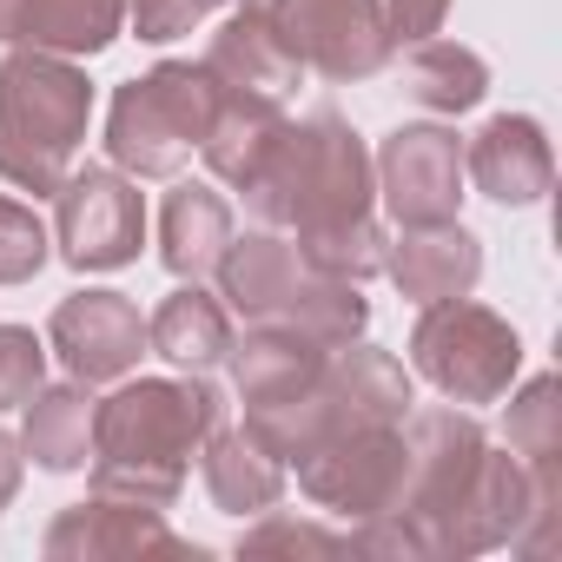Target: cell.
<instances>
[{"label": "cell", "instance_id": "cell-1", "mask_svg": "<svg viewBox=\"0 0 562 562\" xmlns=\"http://www.w3.org/2000/svg\"><path fill=\"white\" fill-rule=\"evenodd\" d=\"M238 192L265 225L325 232V225H345V218L371 212V153L331 113H318L305 126L271 120L251 166L238 172Z\"/></svg>", "mask_w": 562, "mask_h": 562}, {"label": "cell", "instance_id": "cell-2", "mask_svg": "<svg viewBox=\"0 0 562 562\" xmlns=\"http://www.w3.org/2000/svg\"><path fill=\"white\" fill-rule=\"evenodd\" d=\"M218 424L212 384H126L113 404L93 411L100 450V496H126L139 509H166L179 496L186 457Z\"/></svg>", "mask_w": 562, "mask_h": 562}, {"label": "cell", "instance_id": "cell-3", "mask_svg": "<svg viewBox=\"0 0 562 562\" xmlns=\"http://www.w3.org/2000/svg\"><path fill=\"white\" fill-rule=\"evenodd\" d=\"M411 404V378L397 358L384 351H351L338 364H318L305 391L278 397V404H251L245 417V437L265 443L271 457H305L331 437H351V430H378V424H397Z\"/></svg>", "mask_w": 562, "mask_h": 562}, {"label": "cell", "instance_id": "cell-4", "mask_svg": "<svg viewBox=\"0 0 562 562\" xmlns=\"http://www.w3.org/2000/svg\"><path fill=\"white\" fill-rule=\"evenodd\" d=\"M87 113L93 93L60 54H14L0 67V179L54 199L67 179V153L87 133Z\"/></svg>", "mask_w": 562, "mask_h": 562}, {"label": "cell", "instance_id": "cell-5", "mask_svg": "<svg viewBox=\"0 0 562 562\" xmlns=\"http://www.w3.org/2000/svg\"><path fill=\"white\" fill-rule=\"evenodd\" d=\"M225 93L205 67H186V60H166L153 67L146 80L120 87L113 100V120H106V146L126 172L139 179H172L212 133Z\"/></svg>", "mask_w": 562, "mask_h": 562}, {"label": "cell", "instance_id": "cell-6", "mask_svg": "<svg viewBox=\"0 0 562 562\" xmlns=\"http://www.w3.org/2000/svg\"><path fill=\"white\" fill-rule=\"evenodd\" d=\"M411 351H417V371H424L443 397H457V404H496V397L509 391L516 364H522L516 331H509L496 312L470 305V299L424 305V325H417Z\"/></svg>", "mask_w": 562, "mask_h": 562}, {"label": "cell", "instance_id": "cell-7", "mask_svg": "<svg viewBox=\"0 0 562 562\" xmlns=\"http://www.w3.org/2000/svg\"><path fill=\"white\" fill-rule=\"evenodd\" d=\"M245 14L271 21V34L325 80H364L391 54L378 0H245Z\"/></svg>", "mask_w": 562, "mask_h": 562}, {"label": "cell", "instance_id": "cell-8", "mask_svg": "<svg viewBox=\"0 0 562 562\" xmlns=\"http://www.w3.org/2000/svg\"><path fill=\"white\" fill-rule=\"evenodd\" d=\"M60 251L80 271H120L126 258H139L146 238V199L139 186H126L106 166H87L74 179H60Z\"/></svg>", "mask_w": 562, "mask_h": 562}, {"label": "cell", "instance_id": "cell-9", "mask_svg": "<svg viewBox=\"0 0 562 562\" xmlns=\"http://www.w3.org/2000/svg\"><path fill=\"white\" fill-rule=\"evenodd\" d=\"M378 179L397 225H443L457 218V199H463V146L443 126H404L384 139Z\"/></svg>", "mask_w": 562, "mask_h": 562}, {"label": "cell", "instance_id": "cell-10", "mask_svg": "<svg viewBox=\"0 0 562 562\" xmlns=\"http://www.w3.org/2000/svg\"><path fill=\"white\" fill-rule=\"evenodd\" d=\"M139 345H146V325L120 292H74L54 312V351L67 358V371L80 384L126 378L139 364Z\"/></svg>", "mask_w": 562, "mask_h": 562}, {"label": "cell", "instance_id": "cell-11", "mask_svg": "<svg viewBox=\"0 0 562 562\" xmlns=\"http://www.w3.org/2000/svg\"><path fill=\"white\" fill-rule=\"evenodd\" d=\"M205 74L218 80V93L225 100H245V106H278L292 87H299V74H305V60L271 34V21H258V14H238L218 41H212V54H205Z\"/></svg>", "mask_w": 562, "mask_h": 562}, {"label": "cell", "instance_id": "cell-12", "mask_svg": "<svg viewBox=\"0 0 562 562\" xmlns=\"http://www.w3.org/2000/svg\"><path fill=\"white\" fill-rule=\"evenodd\" d=\"M218 285L232 299V312H245L251 325H278L285 305L299 299V285L312 278V265L299 258V245L271 238V232H251V238H232L218 251Z\"/></svg>", "mask_w": 562, "mask_h": 562}, {"label": "cell", "instance_id": "cell-13", "mask_svg": "<svg viewBox=\"0 0 562 562\" xmlns=\"http://www.w3.org/2000/svg\"><path fill=\"white\" fill-rule=\"evenodd\" d=\"M463 172H470L490 199H503V205H536V199L549 192V179H555V153H549V139H542L536 120L496 113V120L476 133V146L463 153Z\"/></svg>", "mask_w": 562, "mask_h": 562}, {"label": "cell", "instance_id": "cell-14", "mask_svg": "<svg viewBox=\"0 0 562 562\" xmlns=\"http://www.w3.org/2000/svg\"><path fill=\"white\" fill-rule=\"evenodd\" d=\"M384 271L404 285V299L443 305V299H470L476 271H483V251H476V238L457 218H443V225H404V245L384 251Z\"/></svg>", "mask_w": 562, "mask_h": 562}, {"label": "cell", "instance_id": "cell-15", "mask_svg": "<svg viewBox=\"0 0 562 562\" xmlns=\"http://www.w3.org/2000/svg\"><path fill=\"white\" fill-rule=\"evenodd\" d=\"M126 21V0H0V41L34 54H100Z\"/></svg>", "mask_w": 562, "mask_h": 562}, {"label": "cell", "instance_id": "cell-16", "mask_svg": "<svg viewBox=\"0 0 562 562\" xmlns=\"http://www.w3.org/2000/svg\"><path fill=\"white\" fill-rule=\"evenodd\" d=\"M225 245H232V205L212 186H179L159 212V258L179 278H205Z\"/></svg>", "mask_w": 562, "mask_h": 562}, {"label": "cell", "instance_id": "cell-17", "mask_svg": "<svg viewBox=\"0 0 562 562\" xmlns=\"http://www.w3.org/2000/svg\"><path fill=\"white\" fill-rule=\"evenodd\" d=\"M318 351H325V345H312V338L292 331V325H258V331L232 351V371H238L245 404H278V397L305 391L312 371L325 364Z\"/></svg>", "mask_w": 562, "mask_h": 562}, {"label": "cell", "instance_id": "cell-18", "mask_svg": "<svg viewBox=\"0 0 562 562\" xmlns=\"http://www.w3.org/2000/svg\"><path fill=\"white\" fill-rule=\"evenodd\" d=\"M146 345H153L159 358L186 364V371H205V364H218V358L232 351V318H225L218 299H205V292L186 285V292H172V299L153 312Z\"/></svg>", "mask_w": 562, "mask_h": 562}, {"label": "cell", "instance_id": "cell-19", "mask_svg": "<svg viewBox=\"0 0 562 562\" xmlns=\"http://www.w3.org/2000/svg\"><path fill=\"white\" fill-rule=\"evenodd\" d=\"M47 549L54 555H67V549H87V555H113V549H179L139 503H120V496H100L93 509L80 503L54 536H47Z\"/></svg>", "mask_w": 562, "mask_h": 562}, {"label": "cell", "instance_id": "cell-20", "mask_svg": "<svg viewBox=\"0 0 562 562\" xmlns=\"http://www.w3.org/2000/svg\"><path fill=\"white\" fill-rule=\"evenodd\" d=\"M27 450L47 470H80L93 457V397L60 384V391H34L27 397Z\"/></svg>", "mask_w": 562, "mask_h": 562}, {"label": "cell", "instance_id": "cell-21", "mask_svg": "<svg viewBox=\"0 0 562 562\" xmlns=\"http://www.w3.org/2000/svg\"><path fill=\"white\" fill-rule=\"evenodd\" d=\"M205 483H212V496H218V509H271L278 503V457L265 450V443H251L245 430L238 437H218L212 443V457H205Z\"/></svg>", "mask_w": 562, "mask_h": 562}, {"label": "cell", "instance_id": "cell-22", "mask_svg": "<svg viewBox=\"0 0 562 562\" xmlns=\"http://www.w3.org/2000/svg\"><path fill=\"white\" fill-rule=\"evenodd\" d=\"M483 87H490V67L457 41H424L411 60V100H424L430 113H470Z\"/></svg>", "mask_w": 562, "mask_h": 562}, {"label": "cell", "instance_id": "cell-23", "mask_svg": "<svg viewBox=\"0 0 562 562\" xmlns=\"http://www.w3.org/2000/svg\"><path fill=\"white\" fill-rule=\"evenodd\" d=\"M299 258L318 278H345V285H358V278L384 271V238H378L371 218H345V225H325V232H299Z\"/></svg>", "mask_w": 562, "mask_h": 562}, {"label": "cell", "instance_id": "cell-24", "mask_svg": "<svg viewBox=\"0 0 562 562\" xmlns=\"http://www.w3.org/2000/svg\"><path fill=\"white\" fill-rule=\"evenodd\" d=\"M509 450L529 463H555L562 450V404H555V378H536L516 404H509Z\"/></svg>", "mask_w": 562, "mask_h": 562}, {"label": "cell", "instance_id": "cell-25", "mask_svg": "<svg viewBox=\"0 0 562 562\" xmlns=\"http://www.w3.org/2000/svg\"><path fill=\"white\" fill-rule=\"evenodd\" d=\"M47 265V232L27 205L0 199V285H27V278Z\"/></svg>", "mask_w": 562, "mask_h": 562}, {"label": "cell", "instance_id": "cell-26", "mask_svg": "<svg viewBox=\"0 0 562 562\" xmlns=\"http://www.w3.org/2000/svg\"><path fill=\"white\" fill-rule=\"evenodd\" d=\"M41 391V338L21 325H0V411H14Z\"/></svg>", "mask_w": 562, "mask_h": 562}, {"label": "cell", "instance_id": "cell-27", "mask_svg": "<svg viewBox=\"0 0 562 562\" xmlns=\"http://www.w3.org/2000/svg\"><path fill=\"white\" fill-rule=\"evenodd\" d=\"M212 8H218V0H133V21H139V41H179Z\"/></svg>", "mask_w": 562, "mask_h": 562}, {"label": "cell", "instance_id": "cell-28", "mask_svg": "<svg viewBox=\"0 0 562 562\" xmlns=\"http://www.w3.org/2000/svg\"><path fill=\"white\" fill-rule=\"evenodd\" d=\"M384 8V27H391V41H430L437 27H443V14H450V0H378Z\"/></svg>", "mask_w": 562, "mask_h": 562}, {"label": "cell", "instance_id": "cell-29", "mask_svg": "<svg viewBox=\"0 0 562 562\" xmlns=\"http://www.w3.org/2000/svg\"><path fill=\"white\" fill-rule=\"evenodd\" d=\"M14 483H21V457H14V437H0V503L14 496Z\"/></svg>", "mask_w": 562, "mask_h": 562}]
</instances>
